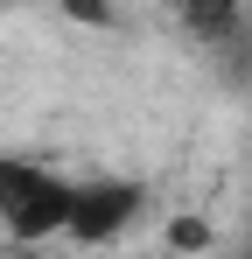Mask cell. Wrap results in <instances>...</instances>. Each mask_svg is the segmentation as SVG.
I'll return each instance as SVG.
<instances>
[{
  "label": "cell",
  "mask_w": 252,
  "mask_h": 259,
  "mask_svg": "<svg viewBox=\"0 0 252 259\" xmlns=\"http://www.w3.org/2000/svg\"><path fill=\"white\" fill-rule=\"evenodd\" d=\"M70 203H77V182L56 168H42L28 154H0V224L42 245V238H70Z\"/></svg>",
  "instance_id": "obj_1"
},
{
  "label": "cell",
  "mask_w": 252,
  "mask_h": 259,
  "mask_svg": "<svg viewBox=\"0 0 252 259\" xmlns=\"http://www.w3.org/2000/svg\"><path fill=\"white\" fill-rule=\"evenodd\" d=\"M147 210V189L126 182V175H91L77 182V203H70V238L77 245H112L119 231H133Z\"/></svg>",
  "instance_id": "obj_2"
},
{
  "label": "cell",
  "mask_w": 252,
  "mask_h": 259,
  "mask_svg": "<svg viewBox=\"0 0 252 259\" xmlns=\"http://www.w3.org/2000/svg\"><path fill=\"white\" fill-rule=\"evenodd\" d=\"M168 245H175V252H203L210 224H203V217H175V224H168Z\"/></svg>",
  "instance_id": "obj_3"
},
{
  "label": "cell",
  "mask_w": 252,
  "mask_h": 259,
  "mask_svg": "<svg viewBox=\"0 0 252 259\" xmlns=\"http://www.w3.org/2000/svg\"><path fill=\"white\" fill-rule=\"evenodd\" d=\"M238 259H252V245H245V252H238Z\"/></svg>",
  "instance_id": "obj_4"
}]
</instances>
